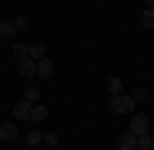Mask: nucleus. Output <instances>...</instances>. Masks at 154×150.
<instances>
[{
  "mask_svg": "<svg viewBox=\"0 0 154 150\" xmlns=\"http://www.w3.org/2000/svg\"><path fill=\"white\" fill-rule=\"evenodd\" d=\"M137 109V102L130 99V92H120V96H110V113H120V116H130Z\"/></svg>",
  "mask_w": 154,
  "mask_h": 150,
  "instance_id": "obj_1",
  "label": "nucleus"
},
{
  "mask_svg": "<svg viewBox=\"0 0 154 150\" xmlns=\"http://www.w3.org/2000/svg\"><path fill=\"white\" fill-rule=\"evenodd\" d=\"M137 150H154V137L151 133H140L137 137Z\"/></svg>",
  "mask_w": 154,
  "mask_h": 150,
  "instance_id": "obj_11",
  "label": "nucleus"
},
{
  "mask_svg": "<svg viewBox=\"0 0 154 150\" xmlns=\"http://www.w3.org/2000/svg\"><path fill=\"white\" fill-rule=\"evenodd\" d=\"M17 137H21L17 123H0V143H14Z\"/></svg>",
  "mask_w": 154,
  "mask_h": 150,
  "instance_id": "obj_3",
  "label": "nucleus"
},
{
  "mask_svg": "<svg viewBox=\"0 0 154 150\" xmlns=\"http://www.w3.org/2000/svg\"><path fill=\"white\" fill-rule=\"evenodd\" d=\"M120 92H123V82L116 75H110V96H120Z\"/></svg>",
  "mask_w": 154,
  "mask_h": 150,
  "instance_id": "obj_16",
  "label": "nucleus"
},
{
  "mask_svg": "<svg viewBox=\"0 0 154 150\" xmlns=\"http://www.w3.org/2000/svg\"><path fill=\"white\" fill-rule=\"evenodd\" d=\"M147 133H151V137H154V123H151V130H147Z\"/></svg>",
  "mask_w": 154,
  "mask_h": 150,
  "instance_id": "obj_20",
  "label": "nucleus"
},
{
  "mask_svg": "<svg viewBox=\"0 0 154 150\" xmlns=\"http://www.w3.org/2000/svg\"><path fill=\"white\" fill-rule=\"evenodd\" d=\"M28 58H31V61L48 58V48H45V45H28Z\"/></svg>",
  "mask_w": 154,
  "mask_h": 150,
  "instance_id": "obj_9",
  "label": "nucleus"
},
{
  "mask_svg": "<svg viewBox=\"0 0 154 150\" xmlns=\"http://www.w3.org/2000/svg\"><path fill=\"white\" fill-rule=\"evenodd\" d=\"M34 72H38V78H51L55 75V61L51 58H38L34 61Z\"/></svg>",
  "mask_w": 154,
  "mask_h": 150,
  "instance_id": "obj_4",
  "label": "nucleus"
},
{
  "mask_svg": "<svg viewBox=\"0 0 154 150\" xmlns=\"http://www.w3.org/2000/svg\"><path fill=\"white\" fill-rule=\"evenodd\" d=\"M144 7H151V10H154V0H144Z\"/></svg>",
  "mask_w": 154,
  "mask_h": 150,
  "instance_id": "obj_19",
  "label": "nucleus"
},
{
  "mask_svg": "<svg viewBox=\"0 0 154 150\" xmlns=\"http://www.w3.org/2000/svg\"><path fill=\"white\" fill-rule=\"evenodd\" d=\"M24 99L28 102H41V89L38 85H28V89H24Z\"/></svg>",
  "mask_w": 154,
  "mask_h": 150,
  "instance_id": "obj_12",
  "label": "nucleus"
},
{
  "mask_svg": "<svg viewBox=\"0 0 154 150\" xmlns=\"http://www.w3.org/2000/svg\"><path fill=\"white\" fill-rule=\"evenodd\" d=\"M127 130H130L134 137H140V133H147V130H151V119L144 116V113L134 109V113H130V126H127Z\"/></svg>",
  "mask_w": 154,
  "mask_h": 150,
  "instance_id": "obj_2",
  "label": "nucleus"
},
{
  "mask_svg": "<svg viewBox=\"0 0 154 150\" xmlns=\"http://www.w3.org/2000/svg\"><path fill=\"white\" fill-rule=\"evenodd\" d=\"M116 150H137V137L127 130V133H120L116 137Z\"/></svg>",
  "mask_w": 154,
  "mask_h": 150,
  "instance_id": "obj_6",
  "label": "nucleus"
},
{
  "mask_svg": "<svg viewBox=\"0 0 154 150\" xmlns=\"http://www.w3.org/2000/svg\"><path fill=\"white\" fill-rule=\"evenodd\" d=\"M130 99L134 102H144V99H147V89H144V85H134V89H130Z\"/></svg>",
  "mask_w": 154,
  "mask_h": 150,
  "instance_id": "obj_14",
  "label": "nucleus"
},
{
  "mask_svg": "<svg viewBox=\"0 0 154 150\" xmlns=\"http://www.w3.org/2000/svg\"><path fill=\"white\" fill-rule=\"evenodd\" d=\"M17 34V24L14 21H0V38H14Z\"/></svg>",
  "mask_w": 154,
  "mask_h": 150,
  "instance_id": "obj_10",
  "label": "nucleus"
},
{
  "mask_svg": "<svg viewBox=\"0 0 154 150\" xmlns=\"http://www.w3.org/2000/svg\"><path fill=\"white\" fill-rule=\"evenodd\" d=\"M41 143H45V147H51V150H55V147H58V133H45V137H41Z\"/></svg>",
  "mask_w": 154,
  "mask_h": 150,
  "instance_id": "obj_17",
  "label": "nucleus"
},
{
  "mask_svg": "<svg viewBox=\"0 0 154 150\" xmlns=\"http://www.w3.org/2000/svg\"><path fill=\"white\" fill-rule=\"evenodd\" d=\"M41 130H28V147H41Z\"/></svg>",
  "mask_w": 154,
  "mask_h": 150,
  "instance_id": "obj_15",
  "label": "nucleus"
},
{
  "mask_svg": "<svg viewBox=\"0 0 154 150\" xmlns=\"http://www.w3.org/2000/svg\"><path fill=\"white\" fill-rule=\"evenodd\" d=\"M14 58H17V61L28 58V45H14Z\"/></svg>",
  "mask_w": 154,
  "mask_h": 150,
  "instance_id": "obj_18",
  "label": "nucleus"
},
{
  "mask_svg": "<svg viewBox=\"0 0 154 150\" xmlns=\"http://www.w3.org/2000/svg\"><path fill=\"white\" fill-rule=\"evenodd\" d=\"M17 75H24V78H38V72H34V61H31V58H21V61H17Z\"/></svg>",
  "mask_w": 154,
  "mask_h": 150,
  "instance_id": "obj_7",
  "label": "nucleus"
},
{
  "mask_svg": "<svg viewBox=\"0 0 154 150\" xmlns=\"http://www.w3.org/2000/svg\"><path fill=\"white\" fill-rule=\"evenodd\" d=\"M45 119H48V106L34 102V106H31V116H28V123H34V126H38V123H45Z\"/></svg>",
  "mask_w": 154,
  "mask_h": 150,
  "instance_id": "obj_5",
  "label": "nucleus"
},
{
  "mask_svg": "<svg viewBox=\"0 0 154 150\" xmlns=\"http://www.w3.org/2000/svg\"><path fill=\"white\" fill-rule=\"evenodd\" d=\"M31 106H34V102H28V99H21V102H17V106H14V123L28 119V116H31Z\"/></svg>",
  "mask_w": 154,
  "mask_h": 150,
  "instance_id": "obj_8",
  "label": "nucleus"
},
{
  "mask_svg": "<svg viewBox=\"0 0 154 150\" xmlns=\"http://www.w3.org/2000/svg\"><path fill=\"white\" fill-rule=\"evenodd\" d=\"M140 24H144V28H154V10H151V7H144V10H140Z\"/></svg>",
  "mask_w": 154,
  "mask_h": 150,
  "instance_id": "obj_13",
  "label": "nucleus"
}]
</instances>
